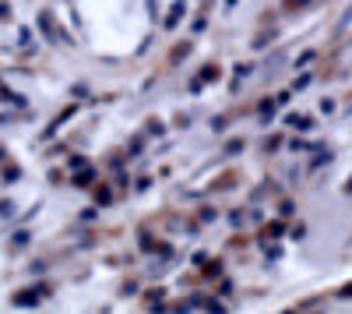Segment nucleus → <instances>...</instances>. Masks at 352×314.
<instances>
[{
    "label": "nucleus",
    "mask_w": 352,
    "mask_h": 314,
    "mask_svg": "<svg viewBox=\"0 0 352 314\" xmlns=\"http://www.w3.org/2000/svg\"><path fill=\"white\" fill-rule=\"evenodd\" d=\"M342 300H352V282H349V286H342V293H338Z\"/></svg>",
    "instance_id": "8"
},
{
    "label": "nucleus",
    "mask_w": 352,
    "mask_h": 314,
    "mask_svg": "<svg viewBox=\"0 0 352 314\" xmlns=\"http://www.w3.org/2000/svg\"><path fill=\"white\" fill-rule=\"evenodd\" d=\"M300 4H307V0H289V8H300Z\"/></svg>",
    "instance_id": "9"
},
{
    "label": "nucleus",
    "mask_w": 352,
    "mask_h": 314,
    "mask_svg": "<svg viewBox=\"0 0 352 314\" xmlns=\"http://www.w3.org/2000/svg\"><path fill=\"white\" fill-rule=\"evenodd\" d=\"M43 297H46V290H43V286H36V290H21V293H14V297H11V304H14V307H36Z\"/></svg>",
    "instance_id": "1"
},
{
    "label": "nucleus",
    "mask_w": 352,
    "mask_h": 314,
    "mask_svg": "<svg viewBox=\"0 0 352 314\" xmlns=\"http://www.w3.org/2000/svg\"><path fill=\"white\" fill-rule=\"evenodd\" d=\"M201 78H204V81H215V78H219V71H215V67H204V74H201Z\"/></svg>",
    "instance_id": "7"
},
{
    "label": "nucleus",
    "mask_w": 352,
    "mask_h": 314,
    "mask_svg": "<svg viewBox=\"0 0 352 314\" xmlns=\"http://www.w3.org/2000/svg\"><path fill=\"white\" fill-rule=\"evenodd\" d=\"M11 240H14V247H28V240H32V237H28V230H18Z\"/></svg>",
    "instance_id": "3"
},
{
    "label": "nucleus",
    "mask_w": 352,
    "mask_h": 314,
    "mask_svg": "<svg viewBox=\"0 0 352 314\" xmlns=\"http://www.w3.org/2000/svg\"><path fill=\"white\" fill-rule=\"evenodd\" d=\"M226 152H229V156H236V152H243V141H229V145H226Z\"/></svg>",
    "instance_id": "6"
},
{
    "label": "nucleus",
    "mask_w": 352,
    "mask_h": 314,
    "mask_svg": "<svg viewBox=\"0 0 352 314\" xmlns=\"http://www.w3.org/2000/svg\"><path fill=\"white\" fill-rule=\"evenodd\" d=\"M88 180H92V174H88V169H81V174L74 177V184H78V187H88Z\"/></svg>",
    "instance_id": "5"
},
{
    "label": "nucleus",
    "mask_w": 352,
    "mask_h": 314,
    "mask_svg": "<svg viewBox=\"0 0 352 314\" xmlns=\"http://www.w3.org/2000/svg\"><path fill=\"white\" fill-rule=\"evenodd\" d=\"M289 124H292V127H300V131H307V127H310V121H307V117H296V113L289 117Z\"/></svg>",
    "instance_id": "4"
},
{
    "label": "nucleus",
    "mask_w": 352,
    "mask_h": 314,
    "mask_svg": "<svg viewBox=\"0 0 352 314\" xmlns=\"http://www.w3.org/2000/svg\"><path fill=\"white\" fill-rule=\"evenodd\" d=\"M180 14H187V4H184V0H176V4H173V11H169V18H166V25L173 28L176 21H180Z\"/></svg>",
    "instance_id": "2"
}]
</instances>
